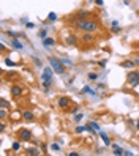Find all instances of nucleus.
I'll return each mask as SVG.
<instances>
[{"label": "nucleus", "instance_id": "1", "mask_svg": "<svg viewBox=\"0 0 139 156\" xmlns=\"http://www.w3.org/2000/svg\"><path fill=\"white\" fill-rule=\"evenodd\" d=\"M75 29L81 30V32H97L98 30V21L95 19H76L75 21Z\"/></svg>", "mask_w": 139, "mask_h": 156}, {"label": "nucleus", "instance_id": "2", "mask_svg": "<svg viewBox=\"0 0 139 156\" xmlns=\"http://www.w3.org/2000/svg\"><path fill=\"white\" fill-rule=\"evenodd\" d=\"M49 65L54 68V71L57 74H65V63L62 62V58H55V57H49Z\"/></svg>", "mask_w": 139, "mask_h": 156}, {"label": "nucleus", "instance_id": "3", "mask_svg": "<svg viewBox=\"0 0 139 156\" xmlns=\"http://www.w3.org/2000/svg\"><path fill=\"white\" fill-rule=\"evenodd\" d=\"M126 82L131 87H137L139 85V71H130L126 76Z\"/></svg>", "mask_w": 139, "mask_h": 156}, {"label": "nucleus", "instance_id": "4", "mask_svg": "<svg viewBox=\"0 0 139 156\" xmlns=\"http://www.w3.org/2000/svg\"><path fill=\"white\" fill-rule=\"evenodd\" d=\"M17 137H19L21 142H30L32 140V131H29V129H19Z\"/></svg>", "mask_w": 139, "mask_h": 156}, {"label": "nucleus", "instance_id": "5", "mask_svg": "<svg viewBox=\"0 0 139 156\" xmlns=\"http://www.w3.org/2000/svg\"><path fill=\"white\" fill-rule=\"evenodd\" d=\"M10 93H11V96H14V98H19V96H22V93H24V88H22L21 85H17V84H13V85L10 87Z\"/></svg>", "mask_w": 139, "mask_h": 156}, {"label": "nucleus", "instance_id": "6", "mask_svg": "<svg viewBox=\"0 0 139 156\" xmlns=\"http://www.w3.org/2000/svg\"><path fill=\"white\" fill-rule=\"evenodd\" d=\"M52 74H54V68H52V66H46V68L43 69L41 80H52Z\"/></svg>", "mask_w": 139, "mask_h": 156}, {"label": "nucleus", "instance_id": "7", "mask_svg": "<svg viewBox=\"0 0 139 156\" xmlns=\"http://www.w3.org/2000/svg\"><path fill=\"white\" fill-rule=\"evenodd\" d=\"M57 104H59L60 109H68L70 104H71V99H70L68 96H60V98L57 99Z\"/></svg>", "mask_w": 139, "mask_h": 156}, {"label": "nucleus", "instance_id": "8", "mask_svg": "<svg viewBox=\"0 0 139 156\" xmlns=\"http://www.w3.org/2000/svg\"><path fill=\"white\" fill-rule=\"evenodd\" d=\"M81 40L82 41H84V43H93L95 41V36H93V33H92V32H84V33H82V36H81Z\"/></svg>", "mask_w": 139, "mask_h": 156}, {"label": "nucleus", "instance_id": "9", "mask_svg": "<svg viewBox=\"0 0 139 156\" xmlns=\"http://www.w3.org/2000/svg\"><path fill=\"white\" fill-rule=\"evenodd\" d=\"M89 17H90V11L87 10H79L76 13V19H89Z\"/></svg>", "mask_w": 139, "mask_h": 156}, {"label": "nucleus", "instance_id": "10", "mask_svg": "<svg viewBox=\"0 0 139 156\" xmlns=\"http://www.w3.org/2000/svg\"><path fill=\"white\" fill-rule=\"evenodd\" d=\"M22 118L25 122H32V120H35V114L32 111H24L22 112Z\"/></svg>", "mask_w": 139, "mask_h": 156}, {"label": "nucleus", "instance_id": "11", "mask_svg": "<svg viewBox=\"0 0 139 156\" xmlns=\"http://www.w3.org/2000/svg\"><path fill=\"white\" fill-rule=\"evenodd\" d=\"M65 41H67V44H68V46H78V38H76L75 35H68Z\"/></svg>", "mask_w": 139, "mask_h": 156}, {"label": "nucleus", "instance_id": "12", "mask_svg": "<svg viewBox=\"0 0 139 156\" xmlns=\"http://www.w3.org/2000/svg\"><path fill=\"white\" fill-rule=\"evenodd\" d=\"M120 66H122V68H126V69H133L136 65H134V62H133V60H125V62L120 63Z\"/></svg>", "mask_w": 139, "mask_h": 156}, {"label": "nucleus", "instance_id": "13", "mask_svg": "<svg viewBox=\"0 0 139 156\" xmlns=\"http://www.w3.org/2000/svg\"><path fill=\"white\" fill-rule=\"evenodd\" d=\"M24 153H25V154H29V156H38V154H40V150H38V148H35V147H30V148H27Z\"/></svg>", "mask_w": 139, "mask_h": 156}, {"label": "nucleus", "instance_id": "14", "mask_svg": "<svg viewBox=\"0 0 139 156\" xmlns=\"http://www.w3.org/2000/svg\"><path fill=\"white\" fill-rule=\"evenodd\" d=\"M43 44H44V48H49V46H54L55 44V40L54 38H48V36H46V38L43 40Z\"/></svg>", "mask_w": 139, "mask_h": 156}, {"label": "nucleus", "instance_id": "15", "mask_svg": "<svg viewBox=\"0 0 139 156\" xmlns=\"http://www.w3.org/2000/svg\"><path fill=\"white\" fill-rule=\"evenodd\" d=\"M51 87H52V80H43V88H44L46 93L51 90Z\"/></svg>", "mask_w": 139, "mask_h": 156}, {"label": "nucleus", "instance_id": "16", "mask_svg": "<svg viewBox=\"0 0 139 156\" xmlns=\"http://www.w3.org/2000/svg\"><path fill=\"white\" fill-rule=\"evenodd\" d=\"M100 136H101V139H103V142H104L106 145H111V139H109V136H108L106 133L100 131Z\"/></svg>", "mask_w": 139, "mask_h": 156}, {"label": "nucleus", "instance_id": "17", "mask_svg": "<svg viewBox=\"0 0 139 156\" xmlns=\"http://www.w3.org/2000/svg\"><path fill=\"white\" fill-rule=\"evenodd\" d=\"M112 148H114V154H117V156L125 154V150H123V148H120L119 145H112Z\"/></svg>", "mask_w": 139, "mask_h": 156}, {"label": "nucleus", "instance_id": "18", "mask_svg": "<svg viewBox=\"0 0 139 156\" xmlns=\"http://www.w3.org/2000/svg\"><path fill=\"white\" fill-rule=\"evenodd\" d=\"M11 46H13L14 49H22V44L17 41V38H13V40H11Z\"/></svg>", "mask_w": 139, "mask_h": 156}, {"label": "nucleus", "instance_id": "19", "mask_svg": "<svg viewBox=\"0 0 139 156\" xmlns=\"http://www.w3.org/2000/svg\"><path fill=\"white\" fill-rule=\"evenodd\" d=\"M6 107H0V120H5V117H6Z\"/></svg>", "mask_w": 139, "mask_h": 156}, {"label": "nucleus", "instance_id": "20", "mask_svg": "<svg viewBox=\"0 0 139 156\" xmlns=\"http://www.w3.org/2000/svg\"><path fill=\"white\" fill-rule=\"evenodd\" d=\"M81 91H82V93H90V95H93V93H95V91H93V90H92L90 87H87V85H86L84 88H82Z\"/></svg>", "mask_w": 139, "mask_h": 156}, {"label": "nucleus", "instance_id": "21", "mask_svg": "<svg viewBox=\"0 0 139 156\" xmlns=\"http://www.w3.org/2000/svg\"><path fill=\"white\" fill-rule=\"evenodd\" d=\"M0 107H10V103H8V101L6 99H0Z\"/></svg>", "mask_w": 139, "mask_h": 156}, {"label": "nucleus", "instance_id": "22", "mask_svg": "<svg viewBox=\"0 0 139 156\" xmlns=\"http://www.w3.org/2000/svg\"><path fill=\"white\" fill-rule=\"evenodd\" d=\"M89 79L90 80H98V74L97 73H89Z\"/></svg>", "mask_w": 139, "mask_h": 156}, {"label": "nucleus", "instance_id": "23", "mask_svg": "<svg viewBox=\"0 0 139 156\" xmlns=\"http://www.w3.org/2000/svg\"><path fill=\"white\" fill-rule=\"evenodd\" d=\"M46 36H48V30H46V29H43V30L40 32V38H41V40H44Z\"/></svg>", "mask_w": 139, "mask_h": 156}, {"label": "nucleus", "instance_id": "24", "mask_svg": "<svg viewBox=\"0 0 139 156\" xmlns=\"http://www.w3.org/2000/svg\"><path fill=\"white\" fill-rule=\"evenodd\" d=\"M90 125L93 126V129H95V131H101V128H100V125H98L97 122H90Z\"/></svg>", "mask_w": 139, "mask_h": 156}, {"label": "nucleus", "instance_id": "25", "mask_svg": "<svg viewBox=\"0 0 139 156\" xmlns=\"http://www.w3.org/2000/svg\"><path fill=\"white\" fill-rule=\"evenodd\" d=\"M82 117H84V114H76V115H75V122L79 123V122L82 120Z\"/></svg>", "mask_w": 139, "mask_h": 156}, {"label": "nucleus", "instance_id": "26", "mask_svg": "<svg viewBox=\"0 0 139 156\" xmlns=\"http://www.w3.org/2000/svg\"><path fill=\"white\" fill-rule=\"evenodd\" d=\"M51 148H52L54 151H60V145H59V144H52Z\"/></svg>", "mask_w": 139, "mask_h": 156}, {"label": "nucleus", "instance_id": "27", "mask_svg": "<svg viewBox=\"0 0 139 156\" xmlns=\"http://www.w3.org/2000/svg\"><path fill=\"white\" fill-rule=\"evenodd\" d=\"M6 35H8V36H13V38H19V35L14 33V32H11V30H8V32H6Z\"/></svg>", "mask_w": 139, "mask_h": 156}, {"label": "nucleus", "instance_id": "28", "mask_svg": "<svg viewBox=\"0 0 139 156\" xmlns=\"http://www.w3.org/2000/svg\"><path fill=\"white\" fill-rule=\"evenodd\" d=\"M86 131V126H76V133L81 134V133H84Z\"/></svg>", "mask_w": 139, "mask_h": 156}, {"label": "nucleus", "instance_id": "29", "mask_svg": "<svg viewBox=\"0 0 139 156\" xmlns=\"http://www.w3.org/2000/svg\"><path fill=\"white\" fill-rule=\"evenodd\" d=\"M13 150H14V151L21 150V144H19V142H14V144H13Z\"/></svg>", "mask_w": 139, "mask_h": 156}, {"label": "nucleus", "instance_id": "30", "mask_svg": "<svg viewBox=\"0 0 139 156\" xmlns=\"http://www.w3.org/2000/svg\"><path fill=\"white\" fill-rule=\"evenodd\" d=\"M62 62H63L67 66H71V65H73V62H71V60H68V58H62Z\"/></svg>", "mask_w": 139, "mask_h": 156}, {"label": "nucleus", "instance_id": "31", "mask_svg": "<svg viewBox=\"0 0 139 156\" xmlns=\"http://www.w3.org/2000/svg\"><path fill=\"white\" fill-rule=\"evenodd\" d=\"M5 63H6L8 66H14V65H16V63H14V62H11L10 58H5Z\"/></svg>", "mask_w": 139, "mask_h": 156}, {"label": "nucleus", "instance_id": "32", "mask_svg": "<svg viewBox=\"0 0 139 156\" xmlns=\"http://www.w3.org/2000/svg\"><path fill=\"white\" fill-rule=\"evenodd\" d=\"M48 19H49V21H55V19H57V16H55V13H51Z\"/></svg>", "mask_w": 139, "mask_h": 156}, {"label": "nucleus", "instance_id": "33", "mask_svg": "<svg viewBox=\"0 0 139 156\" xmlns=\"http://www.w3.org/2000/svg\"><path fill=\"white\" fill-rule=\"evenodd\" d=\"M112 32H114V33H120V27H119V25H114V27H112Z\"/></svg>", "mask_w": 139, "mask_h": 156}, {"label": "nucleus", "instance_id": "34", "mask_svg": "<svg viewBox=\"0 0 139 156\" xmlns=\"http://www.w3.org/2000/svg\"><path fill=\"white\" fill-rule=\"evenodd\" d=\"M33 60H35V63H36V66H41V62H40L38 57H33Z\"/></svg>", "mask_w": 139, "mask_h": 156}, {"label": "nucleus", "instance_id": "35", "mask_svg": "<svg viewBox=\"0 0 139 156\" xmlns=\"http://www.w3.org/2000/svg\"><path fill=\"white\" fill-rule=\"evenodd\" d=\"M5 131V125H3V120H2V123H0V133H3Z\"/></svg>", "mask_w": 139, "mask_h": 156}, {"label": "nucleus", "instance_id": "36", "mask_svg": "<svg viewBox=\"0 0 139 156\" xmlns=\"http://www.w3.org/2000/svg\"><path fill=\"white\" fill-rule=\"evenodd\" d=\"M33 27H35V25H33L32 22H27V29H33Z\"/></svg>", "mask_w": 139, "mask_h": 156}, {"label": "nucleus", "instance_id": "37", "mask_svg": "<svg viewBox=\"0 0 139 156\" xmlns=\"http://www.w3.org/2000/svg\"><path fill=\"white\" fill-rule=\"evenodd\" d=\"M78 111H79V107H75V109H73V111H71V114L75 115V114H78Z\"/></svg>", "mask_w": 139, "mask_h": 156}, {"label": "nucleus", "instance_id": "38", "mask_svg": "<svg viewBox=\"0 0 139 156\" xmlns=\"http://www.w3.org/2000/svg\"><path fill=\"white\" fill-rule=\"evenodd\" d=\"M95 3H97L98 6H101V5H103V0H95Z\"/></svg>", "mask_w": 139, "mask_h": 156}, {"label": "nucleus", "instance_id": "39", "mask_svg": "<svg viewBox=\"0 0 139 156\" xmlns=\"http://www.w3.org/2000/svg\"><path fill=\"white\" fill-rule=\"evenodd\" d=\"M133 62H134V65H136V66H139V57H136Z\"/></svg>", "mask_w": 139, "mask_h": 156}, {"label": "nucleus", "instance_id": "40", "mask_svg": "<svg viewBox=\"0 0 139 156\" xmlns=\"http://www.w3.org/2000/svg\"><path fill=\"white\" fill-rule=\"evenodd\" d=\"M46 148H48V145H46V144H41V150L46 151Z\"/></svg>", "mask_w": 139, "mask_h": 156}, {"label": "nucleus", "instance_id": "41", "mask_svg": "<svg viewBox=\"0 0 139 156\" xmlns=\"http://www.w3.org/2000/svg\"><path fill=\"white\" fill-rule=\"evenodd\" d=\"M136 129L139 131V120H137V123H136Z\"/></svg>", "mask_w": 139, "mask_h": 156}, {"label": "nucleus", "instance_id": "42", "mask_svg": "<svg viewBox=\"0 0 139 156\" xmlns=\"http://www.w3.org/2000/svg\"><path fill=\"white\" fill-rule=\"evenodd\" d=\"M89 2H93V0H89Z\"/></svg>", "mask_w": 139, "mask_h": 156}]
</instances>
